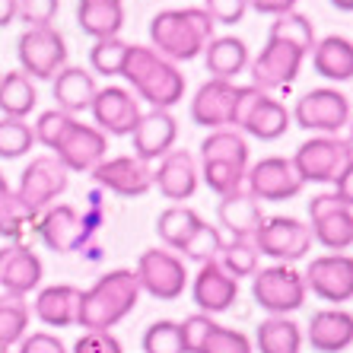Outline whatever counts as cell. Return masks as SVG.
Listing matches in <instances>:
<instances>
[{"label":"cell","instance_id":"obj_1","mask_svg":"<svg viewBox=\"0 0 353 353\" xmlns=\"http://www.w3.org/2000/svg\"><path fill=\"white\" fill-rule=\"evenodd\" d=\"M315 48V29L303 13H283L268 29V45L252 61V86L261 92L287 90L299 77L305 54Z\"/></svg>","mask_w":353,"mask_h":353},{"label":"cell","instance_id":"obj_2","mask_svg":"<svg viewBox=\"0 0 353 353\" xmlns=\"http://www.w3.org/2000/svg\"><path fill=\"white\" fill-rule=\"evenodd\" d=\"M35 143H45L67 172H92L108 153V137L96 124H83L61 108L41 112L32 124Z\"/></svg>","mask_w":353,"mask_h":353},{"label":"cell","instance_id":"obj_3","mask_svg":"<svg viewBox=\"0 0 353 353\" xmlns=\"http://www.w3.org/2000/svg\"><path fill=\"white\" fill-rule=\"evenodd\" d=\"M137 303L140 283L134 277V271L115 268V271L102 274L90 290H83L77 325L86 331H112L118 321H124L137 309Z\"/></svg>","mask_w":353,"mask_h":353},{"label":"cell","instance_id":"obj_4","mask_svg":"<svg viewBox=\"0 0 353 353\" xmlns=\"http://www.w3.org/2000/svg\"><path fill=\"white\" fill-rule=\"evenodd\" d=\"M214 39V19L201 7L159 10L150 19V41L153 51L165 61H194Z\"/></svg>","mask_w":353,"mask_h":353},{"label":"cell","instance_id":"obj_5","mask_svg":"<svg viewBox=\"0 0 353 353\" xmlns=\"http://www.w3.org/2000/svg\"><path fill=\"white\" fill-rule=\"evenodd\" d=\"M121 77L134 86L143 102H150V108H163L169 112L172 105H179L185 99V74L172 61H165L163 54H157L147 45H131L128 58H124Z\"/></svg>","mask_w":353,"mask_h":353},{"label":"cell","instance_id":"obj_6","mask_svg":"<svg viewBox=\"0 0 353 353\" xmlns=\"http://www.w3.org/2000/svg\"><path fill=\"white\" fill-rule=\"evenodd\" d=\"M207 188L216 197L236 194L245 185L248 172V143L242 137V131L236 128H220L210 131L201 143V169Z\"/></svg>","mask_w":353,"mask_h":353},{"label":"cell","instance_id":"obj_7","mask_svg":"<svg viewBox=\"0 0 353 353\" xmlns=\"http://www.w3.org/2000/svg\"><path fill=\"white\" fill-rule=\"evenodd\" d=\"M293 169L296 175L312 185H334V179L353 163V150L344 137L337 134H319V137L299 143L293 153Z\"/></svg>","mask_w":353,"mask_h":353},{"label":"cell","instance_id":"obj_8","mask_svg":"<svg viewBox=\"0 0 353 353\" xmlns=\"http://www.w3.org/2000/svg\"><path fill=\"white\" fill-rule=\"evenodd\" d=\"M293 124L287 105L277 102L271 92H261L255 86H239L236 99V115H232V128L245 131L258 140H280Z\"/></svg>","mask_w":353,"mask_h":353},{"label":"cell","instance_id":"obj_9","mask_svg":"<svg viewBox=\"0 0 353 353\" xmlns=\"http://www.w3.org/2000/svg\"><path fill=\"white\" fill-rule=\"evenodd\" d=\"M17 58L19 70L29 80H54L67 67V41L54 26H39V29H26L17 41Z\"/></svg>","mask_w":353,"mask_h":353},{"label":"cell","instance_id":"obj_10","mask_svg":"<svg viewBox=\"0 0 353 353\" xmlns=\"http://www.w3.org/2000/svg\"><path fill=\"white\" fill-rule=\"evenodd\" d=\"M252 296L268 315H290L303 309L305 303V283L303 274L290 268V264H271V268H258L252 277Z\"/></svg>","mask_w":353,"mask_h":353},{"label":"cell","instance_id":"obj_11","mask_svg":"<svg viewBox=\"0 0 353 353\" xmlns=\"http://www.w3.org/2000/svg\"><path fill=\"white\" fill-rule=\"evenodd\" d=\"M67 185H70V172H67L51 153H45V157H35L32 163L23 169L17 197L29 214L39 216V214H45L48 207H54V201L67 191Z\"/></svg>","mask_w":353,"mask_h":353},{"label":"cell","instance_id":"obj_12","mask_svg":"<svg viewBox=\"0 0 353 353\" xmlns=\"http://www.w3.org/2000/svg\"><path fill=\"white\" fill-rule=\"evenodd\" d=\"M140 283V293H150L159 303H172L185 293L188 287V271L175 252L165 248H147L137 258V271H134Z\"/></svg>","mask_w":353,"mask_h":353},{"label":"cell","instance_id":"obj_13","mask_svg":"<svg viewBox=\"0 0 353 353\" xmlns=\"http://www.w3.org/2000/svg\"><path fill=\"white\" fill-rule=\"evenodd\" d=\"M258 255H268L280 264H293L312 252V230L296 216H264L261 230L255 232Z\"/></svg>","mask_w":353,"mask_h":353},{"label":"cell","instance_id":"obj_14","mask_svg":"<svg viewBox=\"0 0 353 353\" xmlns=\"http://www.w3.org/2000/svg\"><path fill=\"white\" fill-rule=\"evenodd\" d=\"M309 230H312V242L325 245L331 255H344L353 245V210L331 191L315 194L309 201Z\"/></svg>","mask_w":353,"mask_h":353},{"label":"cell","instance_id":"obj_15","mask_svg":"<svg viewBox=\"0 0 353 353\" xmlns=\"http://www.w3.org/2000/svg\"><path fill=\"white\" fill-rule=\"evenodd\" d=\"M296 128L303 131H319V134H337L341 128L350 124V99L344 92L321 86V90H309L305 96L296 99L293 115Z\"/></svg>","mask_w":353,"mask_h":353},{"label":"cell","instance_id":"obj_16","mask_svg":"<svg viewBox=\"0 0 353 353\" xmlns=\"http://www.w3.org/2000/svg\"><path fill=\"white\" fill-rule=\"evenodd\" d=\"M35 230H39L41 242H45L51 252L70 255V252H80V248L90 242V236L99 230V216H83V214H77L70 204H54L41 214Z\"/></svg>","mask_w":353,"mask_h":353},{"label":"cell","instance_id":"obj_17","mask_svg":"<svg viewBox=\"0 0 353 353\" xmlns=\"http://www.w3.org/2000/svg\"><path fill=\"white\" fill-rule=\"evenodd\" d=\"M303 179L296 175L293 163L283 157H264L258 159L255 165H248L245 172V191L255 201H271V204H280V201H293V197L303 194Z\"/></svg>","mask_w":353,"mask_h":353},{"label":"cell","instance_id":"obj_18","mask_svg":"<svg viewBox=\"0 0 353 353\" xmlns=\"http://www.w3.org/2000/svg\"><path fill=\"white\" fill-rule=\"evenodd\" d=\"M305 293L319 296L321 303H350L353 299V255H319L303 274Z\"/></svg>","mask_w":353,"mask_h":353},{"label":"cell","instance_id":"obj_19","mask_svg":"<svg viewBox=\"0 0 353 353\" xmlns=\"http://www.w3.org/2000/svg\"><path fill=\"white\" fill-rule=\"evenodd\" d=\"M92 121H96V128L102 134H112V137H131L134 128H137L140 121V105L137 99H134V92L121 90V86H105V90H99L96 99H92Z\"/></svg>","mask_w":353,"mask_h":353},{"label":"cell","instance_id":"obj_20","mask_svg":"<svg viewBox=\"0 0 353 353\" xmlns=\"http://www.w3.org/2000/svg\"><path fill=\"white\" fill-rule=\"evenodd\" d=\"M90 175L118 197H143L153 188V169L137 157H105Z\"/></svg>","mask_w":353,"mask_h":353},{"label":"cell","instance_id":"obj_21","mask_svg":"<svg viewBox=\"0 0 353 353\" xmlns=\"http://www.w3.org/2000/svg\"><path fill=\"white\" fill-rule=\"evenodd\" d=\"M236 99H239V86L230 80H207L201 90L191 99L188 115L197 128H232V115H236Z\"/></svg>","mask_w":353,"mask_h":353},{"label":"cell","instance_id":"obj_22","mask_svg":"<svg viewBox=\"0 0 353 353\" xmlns=\"http://www.w3.org/2000/svg\"><path fill=\"white\" fill-rule=\"evenodd\" d=\"M131 137H134V157L150 165L163 159L165 153H172L175 140H179V121L172 118V112L150 108L147 115H140Z\"/></svg>","mask_w":353,"mask_h":353},{"label":"cell","instance_id":"obj_23","mask_svg":"<svg viewBox=\"0 0 353 353\" xmlns=\"http://www.w3.org/2000/svg\"><path fill=\"white\" fill-rule=\"evenodd\" d=\"M191 299L204 315H220L239 299V280L223 271L220 261H207L191 280Z\"/></svg>","mask_w":353,"mask_h":353},{"label":"cell","instance_id":"obj_24","mask_svg":"<svg viewBox=\"0 0 353 353\" xmlns=\"http://www.w3.org/2000/svg\"><path fill=\"white\" fill-rule=\"evenodd\" d=\"M197 179H201V172H197V163L188 150L165 153V157L159 159V165L153 169V188H159V194H163L165 201H175V204L194 197Z\"/></svg>","mask_w":353,"mask_h":353},{"label":"cell","instance_id":"obj_25","mask_svg":"<svg viewBox=\"0 0 353 353\" xmlns=\"http://www.w3.org/2000/svg\"><path fill=\"white\" fill-rule=\"evenodd\" d=\"M45 277L41 258L26 245H3L0 248V287L10 296H29Z\"/></svg>","mask_w":353,"mask_h":353},{"label":"cell","instance_id":"obj_26","mask_svg":"<svg viewBox=\"0 0 353 353\" xmlns=\"http://www.w3.org/2000/svg\"><path fill=\"white\" fill-rule=\"evenodd\" d=\"M305 341L315 353H344L353 344V315L347 309H319L309 319Z\"/></svg>","mask_w":353,"mask_h":353},{"label":"cell","instance_id":"obj_27","mask_svg":"<svg viewBox=\"0 0 353 353\" xmlns=\"http://www.w3.org/2000/svg\"><path fill=\"white\" fill-rule=\"evenodd\" d=\"M80 296L83 290H77L74 283H54V287L39 290L32 312L48 328H70V325H77V315H80Z\"/></svg>","mask_w":353,"mask_h":353},{"label":"cell","instance_id":"obj_28","mask_svg":"<svg viewBox=\"0 0 353 353\" xmlns=\"http://www.w3.org/2000/svg\"><path fill=\"white\" fill-rule=\"evenodd\" d=\"M216 220H220L223 230L232 232V239H248V242H252L264 223V210L255 197L242 188V191H236V194L220 197V204H216Z\"/></svg>","mask_w":353,"mask_h":353},{"label":"cell","instance_id":"obj_29","mask_svg":"<svg viewBox=\"0 0 353 353\" xmlns=\"http://www.w3.org/2000/svg\"><path fill=\"white\" fill-rule=\"evenodd\" d=\"M312 67L315 74L334 83L353 80V41L344 35H328L315 41L312 48Z\"/></svg>","mask_w":353,"mask_h":353},{"label":"cell","instance_id":"obj_30","mask_svg":"<svg viewBox=\"0 0 353 353\" xmlns=\"http://www.w3.org/2000/svg\"><path fill=\"white\" fill-rule=\"evenodd\" d=\"M99 86L96 77L83 67H64L58 77H54V99H58V108L67 115H77V112H86L96 99Z\"/></svg>","mask_w":353,"mask_h":353},{"label":"cell","instance_id":"obj_31","mask_svg":"<svg viewBox=\"0 0 353 353\" xmlns=\"http://www.w3.org/2000/svg\"><path fill=\"white\" fill-rule=\"evenodd\" d=\"M204 64L210 80H230L236 74H242L248 67V48L245 41L236 39V35H220V39H210V45L204 48Z\"/></svg>","mask_w":353,"mask_h":353},{"label":"cell","instance_id":"obj_32","mask_svg":"<svg viewBox=\"0 0 353 353\" xmlns=\"http://www.w3.org/2000/svg\"><path fill=\"white\" fill-rule=\"evenodd\" d=\"M255 347L261 353H299L303 350V331L287 315H268L255 331Z\"/></svg>","mask_w":353,"mask_h":353},{"label":"cell","instance_id":"obj_33","mask_svg":"<svg viewBox=\"0 0 353 353\" xmlns=\"http://www.w3.org/2000/svg\"><path fill=\"white\" fill-rule=\"evenodd\" d=\"M35 102H39V92L23 70L0 74V112H3V118H23L26 121Z\"/></svg>","mask_w":353,"mask_h":353},{"label":"cell","instance_id":"obj_34","mask_svg":"<svg viewBox=\"0 0 353 353\" xmlns=\"http://www.w3.org/2000/svg\"><path fill=\"white\" fill-rule=\"evenodd\" d=\"M201 223L204 220H201L191 207L172 204L169 210H163V214L157 216V232H159V239H163L165 245L172 248V252H179V248L194 236V230L201 226Z\"/></svg>","mask_w":353,"mask_h":353},{"label":"cell","instance_id":"obj_35","mask_svg":"<svg viewBox=\"0 0 353 353\" xmlns=\"http://www.w3.org/2000/svg\"><path fill=\"white\" fill-rule=\"evenodd\" d=\"M35 226V216L19 204L17 191L7 185L3 172H0V236L3 239H23L26 232Z\"/></svg>","mask_w":353,"mask_h":353},{"label":"cell","instance_id":"obj_36","mask_svg":"<svg viewBox=\"0 0 353 353\" xmlns=\"http://www.w3.org/2000/svg\"><path fill=\"white\" fill-rule=\"evenodd\" d=\"M29 315H32V309L23 296H0V347L10 350L13 344L23 341L26 328H29Z\"/></svg>","mask_w":353,"mask_h":353},{"label":"cell","instance_id":"obj_37","mask_svg":"<svg viewBox=\"0 0 353 353\" xmlns=\"http://www.w3.org/2000/svg\"><path fill=\"white\" fill-rule=\"evenodd\" d=\"M220 268L230 274L232 280H242V277H255L258 274V255L255 242H248V239H232V242H223L220 255H216Z\"/></svg>","mask_w":353,"mask_h":353},{"label":"cell","instance_id":"obj_38","mask_svg":"<svg viewBox=\"0 0 353 353\" xmlns=\"http://www.w3.org/2000/svg\"><path fill=\"white\" fill-rule=\"evenodd\" d=\"M35 143L32 124L23 118H0V159L26 157Z\"/></svg>","mask_w":353,"mask_h":353},{"label":"cell","instance_id":"obj_39","mask_svg":"<svg viewBox=\"0 0 353 353\" xmlns=\"http://www.w3.org/2000/svg\"><path fill=\"white\" fill-rule=\"evenodd\" d=\"M128 48H131V45L121 39H99L90 48V67L102 77H121Z\"/></svg>","mask_w":353,"mask_h":353},{"label":"cell","instance_id":"obj_40","mask_svg":"<svg viewBox=\"0 0 353 353\" xmlns=\"http://www.w3.org/2000/svg\"><path fill=\"white\" fill-rule=\"evenodd\" d=\"M223 248V236L216 226H210V223H201L194 230V236L185 242V245L179 248L181 258H188V261H197V264H207V261H216V255H220Z\"/></svg>","mask_w":353,"mask_h":353},{"label":"cell","instance_id":"obj_41","mask_svg":"<svg viewBox=\"0 0 353 353\" xmlns=\"http://www.w3.org/2000/svg\"><path fill=\"white\" fill-rule=\"evenodd\" d=\"M143 353H185L179 321L159 319L143 331Z\"/></svg>","mask_w":353,"mask_h":353},{"label":"cell","instance_id":"obj_42","mask_svg":"<svg viewBox=\"0 0 353 353\" xmlns=\"http://www.w3.org/2000/svg\"><path fill=\"white\" fill-rule=\"evenodd\" d=\"M201 353H252V341H248L242 331L223 328V325H214V331L207 334Z\"/></svg>","mask_w":353,"mask_h":353},{"label":"cell","instance_id":"obj_43","mask_svg":"<svg viewBox=\"0 0 353 353\" xmlns=\"http://www.w3.org/2000/svg\"><path fill=\"white\" fill-rule=\"evenodd\" d=\"M214 325H216V321L210 319V315H204V312H194V315H188L185 321H179L185 353H201V347H204L207 334L214 331Z\"/></svg>","mask_w":353,"mask_h":353},{"label":"cell","instance_id":"obj_44","mask_svg":"<svg viewBox=\"0 0 353 353\" xmlns=\"http://www.w3.org/2000/svg\"><path fill=\"white\" fill-rule=\"evenodd\" d=\"M61 0H17V17L29 23V29L39 26H51V19L58 17Z\"/></svg>","mask_w":353,"mask_h":353},{"label":"cell","instance_id":"obj_45","mask_svg":"<svg viewBox=\"0 0 353 353\" xmlns=\"http://www.w3.org/2000/svg\"><path fill=\"white\" fill-rule=\"evenodd\" d=\"M201 10L214 19V26H236V23H242V17H245L248 0H204Z\"/></svg>","mask_w":353,"mask_h":353},{"label":"cell","instance_id":"obj_46","mask_svg":"<svg viewBox=\"0 0 353 353\" xmlns=\"http://www.w3.org/2000/svg\"><path fill=\"white\" fill-rule=\"evenodd\" d=\"M74 353H124L121 341L112 331H83V337L74 344Z\"/></svg>","mask_w":353,"mask_h":353},{"label":"cell","instance_id":"obj_47","mask_svg":"<svg viewBox=\"0 0 353 353\" xmlns=\"http://www.w3.org/2000/svg\"><path fill=\"white\" fill-rule=\"evenodd\" d=\"M17 353H67V347L54 334H48V331H35V334H26L19 341Z\"/></svg>","mask_w":353,"mask_h":353},{"label":"cell","instance_id":"obj_48","mask_svg":"<svg viewBox=\"0 0 353 353\" xmlns=\"http://www.w3.org/2000/svg\"><path fill=\"white\" fill-rule=\"evenodd\" d=\"M248 7L258 10L261 17H283V13H293L296 10V0H248Z\"/></svg>","mask_w":353,"mask_h":353},{"label":"cell","instance_id":"obj_49","mask_svg":"<svg viewBox=\"0 0 353 353\" xmlns=\"http://www.w3.org/2000/svg\"><path fill=\"white\" fill-rule=\"evenodd\" d=\"M331 194H334L337 201H344V204L353 210V163L334 179V191H331Z\"/></svg>","mask_w":353,"mask_h":353},{"label":"cell","instance_id":"obj_50","mask_svg":"<svg viewBox=\"0 0 353 353\" xmlns=\"http://www.w3.org/2000/svg\"><path fill=\"white\" fill-rule=\"evenodd\" d=\"M17 19V0H0V26H10Z\"/></svg>","mask_w":353,"mask_h":353},{"label":"cell","instance_id":"obj_51","mask_svg":"<svg viewBox=\"0 0 353 353\" xmlns=\"http://www.w3.org/2000/svg\"><path fill=\"white\" fill-rule=\"evenodd\" d=\"M77 7H124L121 0H80Z\"/></svg>","mask_w":353,"mask_h":353},{"label":"cell","instance_id":"obj_52","mask_svg":"<svg viewBox=\"0 0 353 353\" xmlns=\"http://www.w3.org/2000/svg\"><path fill=\"white\" fill-rule=\"evenodd\" d=\"M331 7L341 13H353V0H331Z\"/></svg>","mask_w":353,"mask_h":353},{"label":"cell","instance_id":"obj_53","mask_svg":"<svg viewBox=\"0 0 353 353\" xmlns=\"http://www.w3.org/2000/svg\"><path fill=\"white\" fill-rule=\"evenodd\" d=\"M347 128H350V137H347V143H350V150H353V118H350V124H347Z\"/></svg>","mask_w":353,"mask_h":353},{"label":"cell","instance_id":"obj_54","mask_svg":"<svg viewBox=\"0 0 353 353\" xmlns=\"http://www.w3.org/2000/svg\"><path fill=\"white\" fill-rule=\"evenodd\" d=\"M0 353H10V350H7V347H0Z\"/></svg>","mask_w":353,"mask_h":353}]
</instances>
